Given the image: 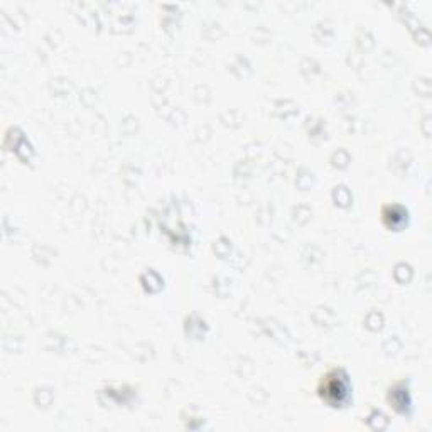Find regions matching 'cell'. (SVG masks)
I'll return each instance as SVG.
<instances>
[{
    "instance_id": "1",
    "label": "cell",
    "mask_w": 432,
    "mask_h": 432,
    "mask_svg": "<svg viewBox=\"0 0 432 432\" xmlns=\"http://www.w3.org/2000/svg\"><path fill=\"white\" fill-rule=\"evenodd\" d=\"M346 392H348L346 380L338 378V372L328 375L326 380H324V389H321V395L331 404H341L345 400Z\"/></svg>"
}]
</instances>
